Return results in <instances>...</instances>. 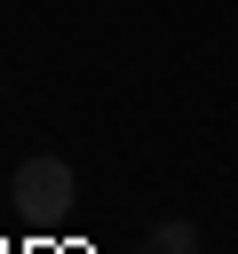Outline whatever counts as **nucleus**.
Instances as JSON below:
<instances>
[{"label": "nucleus", "mask_w": 238, "mask_h": 254, "mask_svg": "<svg viewBox=\"0 0 238 254\" xmlns=\"http://www.w3.org/2000/svg\"><path fill=\"white\" fill-rule=\"evenodd\" d=\"M8 198H16V214L56 222V214L79 198V183H71V167H63V159H24V167H16V183H8Z\"/></svg>", "instance_id": "obj_1"}, {"label": "nucleus", "mask_w": 238, "mask_h": 254, "mask_svg": "<svg viewBox=\"0 0 238 254\" xmlns=\"http://www.w3.org/2000/svg\"><path fill=\"white\" fill-rule=\"evenodd\" d=\"M151 254H198V230L190 222H159L151 230Z\"/></svg>", "instance_id": "obj_2"}]
</instances>
